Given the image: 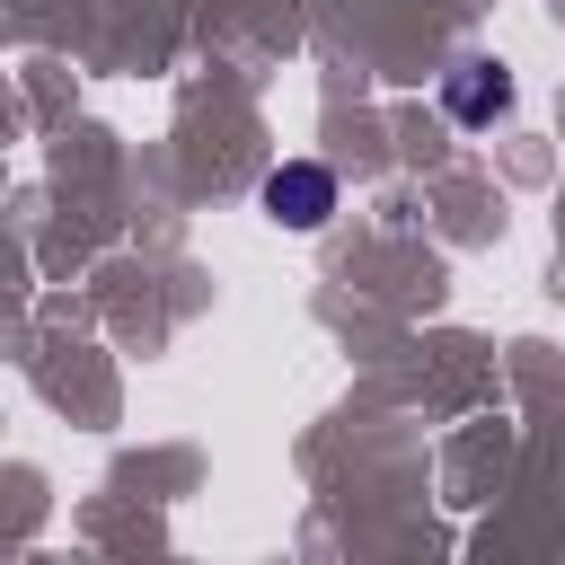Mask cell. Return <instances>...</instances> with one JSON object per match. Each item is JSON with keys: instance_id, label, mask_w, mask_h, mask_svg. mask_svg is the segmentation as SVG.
I'll list each match as a JSON object with an SVG mask.
<instances>
[{"instance_id": "6da1fadb", "label": "cell", "mask_w": 565, "mask_h": 565, "mask_svg": "<svg viewBox=\"0 0 565 565\" xmlns=\"http://www.w3.org/2000/svg\"><path fill=\"white\" fill-rule=\"evenodd\" d=\"M265 212H274L282 230H318V221L335 212V177H327V168H309V159H291V168H274V177H265Z\"/></svg>"}, {"instance_id": "7a4b0ae2", "label": "cell", "mask_w": 565, "mask_h": 565, "mask_svg": "<svg viewBox=\"0 0 565 565\" xmlns=\"http://www.w3.org/2000/svg\"><path fill=\"white\" fill-rule=\"evenodd\" d=\"M441 106H450V124H494V115L512 106V79H503L494 62H459V71L441 79Z\"/></svg>"}]
</instances>
